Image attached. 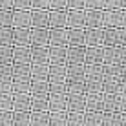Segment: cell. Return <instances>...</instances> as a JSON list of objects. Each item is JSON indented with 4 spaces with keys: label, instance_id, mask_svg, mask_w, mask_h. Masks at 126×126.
Returning <instances> with one entry per match:
<instances>
[{
    "label": "cell",
    "instance_id": "cell-1",
    "mask_svg": "<svg viewBox=\"0 0 126 126\" xmlns=\"http://www.w3.org/2000/svg\"><path fill=\"white\" fill-rule=\"evenodd\" d=\"M68 113H84L86 111V95L82 93H68Z\"/></svg>",
    "mask_w": 126,
    "mask_h": 126
},
{
    "label": "cell",
    "instance_id": "cell-2",
    "mask_svg": "<svg viewBox=\"0 0 126 126\" xmlns=\"http://www.w3.org/2000/svg\"><path fill=\"white\" fill-rule=\"evenodd\" d=\"M29 44L31 47H49V29H31Z\"/></svg>",
    "mask_w": 126,
    "mask_h": 126
},
{
    "label": "cell",
    "instance_id": "cell-3",
    "mask_svg": "<svg viewBox=\"0 0 126 126\" xmlns=\"http://www.w3.org/2000/svg\"><path fill=\"white\" fill-rule=\"evenodd\" d=\"M102 57H104V47H86L84 49V64H92V66H102Z\"/></svg>",
    "mask_w": 126,
    "mask_h": 126
},
{
    "label": "cell",
    "instance_id": "cell-4",
    "mask_svg": "<svg viewBox=\"0 0 126 126\" xmlns=\"http://www.w3.org/2000/svg\"><path fill=\"white\" fill-rule=\"evenodd\" d=\"M84 29H102V11L84 9Z\"/></svg>",
    "mask_w": 126,
    "mask_h": 126
},
{
    "label": "cell",
    "instance_id": "cell-5",
    "mask_svg": "<svg viewBox=\"0 0 126 126\" xmlns=\"http://www.w3.org/2000/svg\"><path fill=\"white\" fill-rule=\"evenodd\" d=\"M13 29H31V11H13Z\"/></svg>",
    "mask_w": 126,
    "mask_h": 126
},
{
    "label": "cell",
    "instance_id": "cell-6",
    "mask_svg": "<svg viewBox=\"0 0 126 126\" xmlns=\"http://www.w3.org/2000/svg\"><path fill=\"white\" fill-rule=\"evenodd\" d=\"M11 64H31V47H13Z\"/></svg>",
    "mask_w": 126,
    "mask_h": 126
},
{
    "label": "cell",
    "instance_id": "cell-7",
    "mask_svg": "<svg viewBox=\"0 0 126 126\" xmlns=\"http://www.w3.org/2000/svg\"><path fill=\"white\" fill-rule=\"evenodd\" d=\"M31 29H49V11H31Z\"/></svg>",
    "mask_w": 126,
    "mask_h": 126
},
{
    "label": "cell",
    "instance_id": "cell-8",
    "mask_svg": "<svg viewBox=\"0 0 126 126\" xmlns=\"http://www.w3.org/2000/svg\"><path fill=\"white\" fill-rule=\"evenodd\" d=\"M66 29H84V9H80V11H68Z\"/></svg>",
    "mask_w": 126,
    "mask_h": 126
},
{
    "label": "cell",
    "instance_id": "cell-9",
    "mask_svg": "<svg viewBox=\"0 0 126 126\" xmlns=\"http://www.w3.org/2000/svg\"><path fill=\"white\" fill-rule=\"evenodd\" d=\"M49 46L68 47V29H49Z\"/></svg>",
    "mask_w": 126,
    "mask_h": 126
},
{
    "label": "cell",
    "instance_id": "cell-10",
    "mask_svg": "<svg viewBox=\"0 0 126 126\" xmlns=\"http://www.w3.org/2000/svg\"><path fill=\"white\" fill-rule=\"evenodd\" d=\"M102 46V29H84V47Z\"/></svg>",
    "mask_w": 126,
    "mask_h": 126
},
{
    "label": "cell",
    "instance_id": "cell-11",
    "mask_svg": "<svg viewBox=\"0 0 126 126\" xmlns=\"http://www.w3.org/2000/svg\"><path fill=\"white\" fill-rule=\"evenodd\" d=\"M47 82H66V64H49Z\"/></svg>",
    "mask_w": 126,
    "mask_h": 126
},
{
    "label": "cell",
    "instance_id": "cell-12",
    "mask_svg": "<svg viewBox=\"0 0 126 126\" xmlns=\"http://www.w3.org/2000/svg\"><path fill=\"white\" fill-rule=\"evenodd\" d=\"M66 95H47V108L49 111H68V102Z\"/></svg>",
    "mask_w": 126,
    "mask_h": 126
},
{
    "label": "cell",
    "instance_id": "cell-13",
    "mask_svg": "<svg viewBox=\"0 0 126 126\" xmlns=\"http://www.w3.org/2000/svg\"><path fill=\"white\" fill-rule=\"evenodd\" d=\"M84 49L86 47H68L66 49V64H71V66L84 64Z\"/></svg>",
    "mask_w": 126,
    "mask_h": 126
},
{
    "label": "cell",
    "instance_id": "cell-14",
    "mask_svg": "<svg viewBox=\"0 0 126 126\" xmlns=\"http://www.w3.org/2000/svg\"><path fill=\"white\" fill-rule=\"evenodd\" d=\"M29 33L31 29H13V47H31Z\"/></svg>",
    "mask_w": 126,
    "mask_h": 126
},
{
    "label": "cell",
    "instance_id": "cell-15",
    "mask_svg": "<svg viewBox=\"0 0 126 126\" xmlns=\"http://www.w3.org/2000/svg\"><path fill=\"white\" fill-rule=\"evenodd\" d=\"M31 64L49 66V49L47 47H31Z\"/></svg>",
    "mask_w": 126,
    "mask_h": 126
},
{
    "label": "cell",
    "instance_id": "cell-16",
    "mask_svg": "<svg viewBox=\"0 0 126 126\" xmlns=\"http://www.w3.org/2000/svg\"><path fill=\"white\" fill-rule=\"evenodd\" d=\"M13 111H31V97L13 93Z\"/></svg>",
    "mask_w": 126,
    "mask_h": 126
},
{
    "label": "cell",
    "instance_id": "cell-17",
    "mask_svg": "<svg viewBox=\"0 0 126 126\" xmlns=\"http://www.w3.org/2000/svg\"><path fill=\"white\" fill-rule=\"evenodd\" d=\"M68 11H49V29H66Z\"/></svg>",
    "mask_w": 126,
    "mask_h": 126
},
{
    "label": "cell",
    "instance_id": "cell-18",
    "mask_svg": "<svg viewBox=\"0 0 126 126\" xmlns=\"http://www.w3.org/2000/svg\"><path fill=\"white\" fill-rule=\"evenodd\" d=\"M49 95V82L47 80H31L29 97H47Z\"/></svg>",
    "mask_w": 126,
    "mask_h": 126
},
{
    "label": "cell",
    "instance_id": "cell-19",
    "mask_svg": "<svg viewBox=\"0 0 126 126\" xmlns=\"http://www.w3.org/2000/svg\"><path fill=\"white\" fill-rule=\"evenodd\" d=\"M66 80H71V82H84V64H80V66H71V64H66Z\"/></svg>",
    "mask_w": 126,
    "mask_h": 126
},
{
    "label": "cell",
    "instance_id": "cell-20",
    "mask_svg": "<svg viewBox=\"0 0 126 126\" xmlns=\"http://www.w3.org/2000/svg\"><path fill=\"white\" fill-rule=\"evenodd\" d=\"M68 47H84V29H68Z\"/></svg>",
    "mask_w": 126,
    "mask_h": 126
},
{
    "label": "cell",
    "instance_id": "cell-21",
    "mask_svg": "<svg viewBox=\"0 0 126 126\" xmlns=\"http://www.w3.org/2000/svg\"><path fill=\"white\" fill-rule=\"evenodd\" d=\"M86 111L102 113V93H97V95H86Z\"/></svg>",
    "mask_w": 126,
    "mask_h": 126
},
{
    "label": "cell",
    "instance_id": "cell-22",
    "mask_svg": "<svg viewBox=\"0 0 126 126\" xmlns=\"http://www.w3.org/2000/svg\"><path fill=\"white\" fill-rule=\"evenodd\" d=\"M11 79L13 80H31V75H29V66L26 64H11Z\"/></svg>",
    "mask_w": 126,
    "mask_h": 126
},
{
    "label": "cell",
    "instance_id": "cell-23",
    "mask_svg": "<svg viewBox=\"0 0 126 126\" xmlns=\"http://www.w3.org/2000/svg\"><path fill=\"white\" fill-rule=\"evenodd\" d=\"M119 28V9L117 11H102V29Z\"/></svg>",
    "mask_w": 126,
    "mask_h": 126
},
{
    "label": "cell",
    "instance_id": "cell-24",
    "mask_svg": "<svg viewBox=\"0 0 126 126\" xmlns=\"http://www.w3.org/2000/svg\"><path fill=\"white\" fill-rule=\"evenodd\" d=\"M29 126H49V111H29Z\"/></svg>",
    "mask_w": 126,
    "mask_h": 126
},
{
    "label": "cell",
    "instance_id": "cell-25",
    "mask_svg": "<svg viewBox=\"0 0 126 126\" xmlns=\"http://www.w3.org/2000/svg\"><path fill=\"white\" fill-rule=\"evenodd\" d=\"M119 95H106L102 93V113H117Z\"/></svg>",
    "mask_w": 126,
    "mask_h": 126
},
{
    "label": "cell",
    "instance_id": "cell-26",
    "mask_svg": "<svg viewBox=\"0 0 126 126\" xmlns=\"http://www.w3.org/2000/svg\"><path fill=\"white\" fill-rule=\"evenodd\" d=\"M49 64H66V49L68 47H53L49 46Z\"/></svg>",
    "mask_w": 126,
    "mask_h": 126
},
{
    "label": "cell",
    "instance_id": "cell-27",
    "mask_svg": "<svg viewBox=\"0 0 126 126\" xmlns=\"http://www.w3.org/2000/svg\"><path fill=\"white\" fill-rule=\"evenodd\" d=\"M47 71H49V66H40V64H31L29 66L31 80H47Z\"/></svg>",
    "mask_w": 126,
    "mask_h": 126
},
{
    "label": "cell",
    "instance_id": "cell-28",
    "mask_svg": "<svg viewBox=\"0 0 126 126\" xmlns=\"http://www.w3.org/2000/svg\"><path fill=\"white\" fill-rule=\"evenodd\" d=\"M84 80H102V66L84 64Z\"/></svg>",
    "mask_w": 126,
    "mask_h": 126
},
{
    "label": "cell",
    "instance_id": "cell-29",
    "mask_svg": "<svg viewBox=\"0 0 126 126\" xmlns=\"http://www.w3.org/2000/svg\"><path fill=\"white\" fill-rule=\"evenodd\" d=\"M119 46H111V47H104V57L102 64H119Z\"/></svg>",
    "mask_w": 126,
    "mask_h": 126
},
{
    "label": "cell",
    "instance_id": "cell-30",
    "mask_svg": "<svg viewBox=\"0 0 126 126\" xmlns=\"http://www.w3.org/2000/svg\"><path fill=\"white\" fill-rule=\"evenodd\" d=\"M119 71H121L119 64H102V80H110V79L117 80Z\"/></svg>",
    "mask_w": 126,
    "mask_h": 126
},
{
    "label": "cell",
    "instance_id": "cell-31",
    "mask_svg": "<svg viewBox=\"0 0 126 126\" xmlns=\"http://www.w3.org/2000/svg\"><path fill=\"white\" fill-rule=\"evenodd\" d=\"M117 31L119 29H102V47H111L117 46Z\"/></svg>",
    "mask_w": 126,
    "mask_h": 126
},
{
    "label": "cell",
    "instance_id": "cell-32",
    "mask_svg": "<svg viewBox=\"0 0 126 126\" xmlns=\"http://www.w3.org/2000/svg\"><path fill=\"white\" fill-rule=\"evenodd\" d=\"M68 111H49V126H66Z\"/></svg>",
    "mask_w": 126,
    "mask_h": 126
},
{
    "label": "cell",
    "instance_id": "cell-33",
    "mask_svg": "<svg viewBox=\"0 0 126 126\" xmlns=\"http://www.w3.org/2000/svg\"><path fill=\"white\" fill-rule=\"evenodd\" d=\"M11 90H13V93L29 95V90H31V80H11Z\"/></svg>",
    "mask_w": 126,
    "mask_h": 126
},
{
    "label": "cell",
    "instance_id": "cell-34",
    "mask_svg": "<svg viewBox=\"0 0 126 126\" xmlns=\"http://www.w3.org/2000/svg\"><path fill=\"white\" fill-rule=\"evenodd\" d=\"M11 126H29V111H13Z\"/></svg>",
    "mask_w": 126,
    "mask_h": 126
},
{
    "label": "cell",
    "instance_id": "cell-35",
    "mask_svg": "<svg viewBox=\"0 0 126 126\" xmlns=\"http://www.w3.org/2000/svg\"><path fill=\"white\" fill-rule=\"evenodd\" d=\"M84 126H102V113L84 111Z\"/></svg>",
    "mask_w": 126,
    "mask_h": 126
},
{
    "label": "cell",
    "instance_id": "cell-36",
    "mask_svg": "<svg viewBox=\"0 0 126 126\" xmlns=\"http://www.w3.org/2000/svg\"><path fill=\"white\" fill-rule=\"evenodd\" d=\"M31 111H49L47 97H31Z\"/></svg>",
    "mask_w": 126,
    "mask_h": 126
},
{
    "label": "cell",
    "instance_id": "cell-37",
    "mask_svg": "<svg viewBox=\"0 0 126 126\" xmlns=\"http://www.w3.org/2000/svg\"><path fill=\"white\" fill-rule=\"evenodd\" d=\"M102 93L106 95H119V80H102Z\"/></svg>",
    "mask_w": 126,
    "mask_h": 126
},
{
    "label": "cell",
    "instance_id": "cell-38",
    "mask_svg": "<svg viewBox=\"0 0 126 126\" xmlns=\"http://www.w3.org/2000/svg\"><path fill=\"white\" fill-rule=\"evenodd\" d=\"M0 46L13 47V28H2L0 29Z\"/></svg>",
    "mask_w": 126,
    "mask_h": 126
},
{
    "label": "cell",
    "instance_id": "cell-39",
    "mask_svg": "<svg viewBox=\"0 0 126 126\" xmlns=\"http://www.w3.org/2000/svg\"><path fill=\"white\" fill-rule=\"evenodd\" d=\"M11 69L13 66L11 64H0V84H7L11 82Z\"/></svg>",
    "mask_w": 126,
    "mask_h": 126
},
{
    "label": "cell",
    "instance_id": "cell-40",
    "mask_svg": "<svg viewBox=\"0 0 126 126\" xmlns=\"http://www.w3.org/2000/svg\"><path fill=\"white\" fill-rule=\"evenodd\" d=\"M66 93H82L84 95V82H71L66 80Z\"/></svg>",
    "mask_w": 126,
    "mask_h": 126
},
{
    "label": "cell",
    "instance_id": "cell-41",
    "mask_svg": "<svg viewBox=\"0 0 126 126\" xmlns=\"http://www.w3.org/2000/svg\"><path fill=\"white\" fill-rule=\"evenodd\" d=\"M13 28V11H0V29Z\"/></svg>",
    "mask_w": 126,
    "mask_h": 126
},
{
    "label": "cell",
    "instance_id": "cell-42",
    "mask_svg": "<svg viewBox=\"0 0 126 126\" xmlns=\"http://www.w3.org/2000/svg\"><path fill=\"white\" fill-rule=\"evenodd\" d=\"M0 111H13V95H0Z\"/></svg>",
    "mask_w": 126,
    "mask_h": 126
},
{
    "label": "cell",
    "instance_id": "cell-43",
    "mask_svg": "<svg viewBox=\"0 0 126 126\" xmlns=\"http://www.w3.org/2000/svg\"><path fill=\"white\" fill-rule=\"evenodd\" d=\"M66 126H84V113H68Z\"/></svg>",
    "mask_w": 126,
    "mask_h": 126
},
{
    "label": "cell",
    "instance_id": "cell-44",
    "mask_svg": "<svg viewBox=\"0 0 126 126\" xmlns=\"http://www.w3.org/2000/svg\"><path fill=\"white\" fill-rule=\"evenodd\" d=\"M47 11H68V0H49Z\"/></svg>",
    "mask_w": 126,
    "mask_h": 126
},
{
    "label": "cell",
    "instance_id": "cell-45",
    "mask_svg": "<svg viewBox=\"0 0 126 126\" xmlns=\"http://www.w3.org/2000/svg\"><path fill=\"white\" fill-rule=\"evenodd\" d=\"M13 11H31V0H13Z\"/></svg>",
    "mask_w": 126,
    "mask_h": 126
},
{
    "label": "cell",
    "instance_id": "cell-46",
    "mask_svg": "<svg viewBox=\"0 0 126 126\" xmlns=\"http://www.w3.org/2000/svg\"><path fill=\"white\" fill-rule=\"evenodd\" d=\"M66 84L64 82H49V95H64Z\"/></svg>",
    "mask_w": 126,
    "mask_h": 126
},
{
    "label": "cell",
    "instance_id": "cell-47",
    "mask_svg": "<svg viewBox=\"0 0 126 126\" xmlns=\"http://www.w3.org/2000/svg\"><path fill=\"white\" fill-rule=\"evenodd\" d=\"M119 113H102V126H117Z\"/></svg>",
    "mask_w": 126,
    "mask_h": 126
},
{
    "label": "cell",
    "instance_id": "cell-48",
    "mask_svg": "<svg viewBox=\"0 0 126 126\" xmlns=\"http://www.w3.org/2000/svg\"><path fill=\"white\" fill-rule=\"evenodd\" d=\"M11 51L13 47L0 46V64H11Z\"/></svg>",
    "mask_w": 126,
    "mask_h": 126
},
{
    "label": "cell",
    "instance_id": "cell-49",
    "mask_svg": "<svg viewBox=\"0 0 126 126\" xmlns=\"http://www.w3.org/2000/svg\"><path fill=\"white\" fill-rule=\"evenodd\" d=\"M84 9H88V11H102V0H84Z\"/></svg>",
    "mask_w": 126,
    "mask_h": 126
},
{
    "label": "cell",
    "instance_id": "cell-50",
    "mask_svg": "<svg viewBox=\"0 0 126 126\" xmlns=\"http://www.w3.org/2000/svg\"><path fill=\"white\" fill-rule=\"evenodd\" d=\"M49 0H31V11H47Z\"/></svg>",
    "mask_w": 126,
    "mask_h": 126
},
{
    "label": "cell",
    "instance_id": "cell-51",
    "mask_svg": "<svg viewBox=\"0 0 126 126\" xmlns=\"http://www.w3.org/2000/svg\"><path fill=\"white\" fill-rule=\"evenodd\" d=\"M13 111H0V126H11Z\"/></svg>",
    "mask_w": 126,
    "mask_h": 126
},
{
    "label": "cell",
    "instance_id": "cell-52",
    "mask_svg": "<svg viewBox=\"0 0 126 126\" xmlns=\"http://www.w3.org/2000/svg\"><path fill=\"white\" fill-rule=\"evenodd\" d=\"M84 9V0H68V11H80Z\"/></svg>",
    "mask_w": 126,
    "mask_h": 126
},
{
    "label": "cell",
    "instance_id": "cell-53",
    "mask_svg": "<svg viewBox=\"0 0 126 126\" xmlns=\"http://www.w3.org/2000/svg\"><path fill=\"white\" fill-rule=\"evenodd\" d=\"M119 2L117 0H102V11H117Z\"/></svg>",
    "mask_w": 126,
    "mask_h": 126
},
{
    "label": "cell",
    "instance_id": "cell-54",
    "mask_svg": "<svg viewBox=\"0 0 126 126\" xmlns=\"http://www.w3.org/2000/svg\"><path fill=\"white\" fill-rule=\"evenodd\" d=\"M117 46L126 47V29H119L117 31Z\"/></svg>",
    "mask_w": 126,
    "mask_h": 126
},
{
    "label": "cell",
    "instance_id": "cell-55",
    "mask_svg": "<svg viewBox=\"0 0 126 126\" xmlns=\"http://www.w3.org/2000/svg\"><path fill=\"white\" fill-rule=\"evenodd\" d=\"M117 29H126V9H119V28Z\"/></svg>",
    "mask_w": 126,
    "mask_h": 126
},
{
    "label": "cell",
    "instance_id": "cell-56",
    "mask_svg": "<svg viewBox=\"0 0 126 126\" xmlns=\"http://www.w3.org/2000/svg\"><path fill=\"white\" fill-rule=\"evenodd\" d=\"M0 11H13V0H0Z\"/></svg>",
    "mask_w": 126,
    "mask_h": 126
},
{
    "label": "cell",
    "instance_id": "cell-57",
    "mask_svg": "<svg viewBox=\"0 0 126 126\" xmlns=\"http://www.w3.org/2000/svg\"><path fill=\"white\" fill-rule=\"evenodd\" d=\"M119 66H126V47H121L119 51Z\"/></svg>",
    "mask_w": 126,
    "mask_h": 126
},
{
    "label": "cell",
    "instance_id": "cell-58",
    "mask_svg": "<svg viewBox=\"0 0 126 126\" xmlns=\"http://www.w3.org/2000/svg\"><path fill=\"white\" fill-rule=\"evenodd\" d=\"M117 126H126V113H119V124Z\"/></svg>",
    "mask_w": 126,
    "mask_h": 126
},
{
    "label": "cell",
    "instance_id": "cell-59",
    "mask_svg": "<svg viewBox=\"0 0 126 126\" xmlns=\"http://www.w3.org/2000/svg\"><path fill=\"white\" fill-rule=\"evenodd\" d=\"M119 2V9L123 11V9H126V0H117Z\"/></svg>",
    "mask_w": 126,
    "mask_h": 126
}]
</instances>
